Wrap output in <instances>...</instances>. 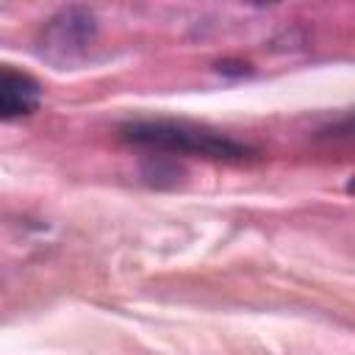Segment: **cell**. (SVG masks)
Returning a JSON list of instances; mask_svg holds the SVG:
<instances>
[{
	"instance_id": "3",
	"label": "cell",
	"mask_w": 355,
	"mask_h": 355,
	"mask_svg": "<svg viewBox=\"0 0 355 355\" xmlns=\"http://www.w3.org/2000/svg\"><path fill=\"white\" fill-rule=\"evenodd\" d=\"M53 47H80L92 39V14L67 11L50 25Z\"/></svg>"
},
{
	"instance_id": "2",
	"label": "cell",
	"mask_w": 355,
	"mask_h": 355,
	"mask_svg": "<svg viewBox=\"0 0 355 355\" xmlns=\"http://www.w3.org/2000/svg\"><path fill=\"white\" fill-rule=\"evenodd\" d=\"M39 100L42 89L31 75L0 67V119L28 116L39 108Z\"/></svg>"
},
{
	"instance_id": "1",
	"label": "cell",
	"mask_w": 355,
	"mask_h": 355,
	"mask_svg": "<svg viewBox=\"0 0 355 355\" xmlns=\"http://www.w3.org/2000/svg\"><path fill=\"white\" fill-rule=\"evenodd\" d=\"M125 139H130L136 144L158 147V150L200 153V155H211V158H233V155L244 153V147L230 141V139H219L214 133L191 130V128H183V125H166V122L130 125V128H125Z\"/></svg>"
}]
</instances>
